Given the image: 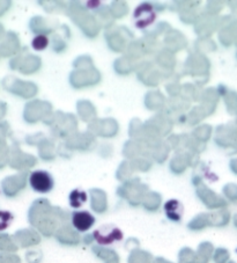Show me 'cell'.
<instances>
[{"mask_svg":"<svg viewBox=\"0 0 237 263\" xmlns=\"http://www.w3.org/2000/svg\"><path fill=\"white\" fill-rule=\"evenodd\" d=\"M165 212L170 220L179 221L181 220L182 216H183L184 208L177 199H170V201H168L165 204Z\"/></svg>","mask_w":237,"mask_h":263,"instance_id":"cell-4","label":"cell"},{"mask_svg":"<svg viewBox=\"0 0 237 263\" xmlns=\"http://www.w3.org/2000/svg\"><path fill=\"white\" fill-rule=\"evenodd\" d=\"M29 183L35 192L49 193L53 188V179L48 172L35 171L30 174Z\"/></svg>","mask_w":237,"mask_h":263,"instance_id":"cell-1","label":"cell"},{"mask_svg":"<svg viewBox=\"0 0 237 263\" xmlns=\"http://www.w3.org/2000/svg\"><path fill=\"white\" fill-rule=\"evenodd\" d=\"M13 216L8 211H0V231L6 230L11 225Z\"/></svg>","mask_w":237,"mask_h":263,"instance_id":"cell-6","label":"cell"},{"mask_svg":"<svg viewBox=\"0 0 237 263\" xmlns=\"http://www.w3.org/2000/svg\"><path fill=\"white\" fill-rule=\"evenodd\" d=\"M87 199V195L81 190H73L70 195V203L73 208H80Z\"/></svg>","mask_w":237,"mask_h":263,"instance_id":"cell-5","label":"cell"},{"mask_svg":"<svg viewBox=\"0 0 237 263\" xmlns=\"http://www.w3.org/2000/svg\"><path fill=\"white\" fill-rule=\"evenodd\" d=\"M48 37L47 36H43V35H40V36H36V37L33 40V48L35 50H44L45 48L48 47Z\"/></svg>","mask_w":237,"mask_h":263,"instance_id":"cell-7","label":"cell"},{"mask_svg":"<svg viewBox=\"0 0 237 263\" xmlns=\"http://www.w3.org/2000/svg\"><path fill=\"white\" fill-rule=\"evenodd\" d=\"M94 238L100 245H110L116 241H121L123 239V233L120 229L111 225H106L94 231Z\"/></svg>","mask_w":237,"mask_h":263,"instance_id":"cell-2","label":"cell"},{"mask_svg":"<svg viewBox=\"0 0 237 263\" xmlns=\"http://www.w3.org/2000/svg\"><path fill=\"white\" fill-rule=\"evenodd\" d=\"M95 223L94 216L89 214L88 211H76L72 215V224L80 232L88 231Z\"/></svg>","mask_w":237,"mask_h":263,"instance_id":"cell-3","label":"cell"}]
</instances>
